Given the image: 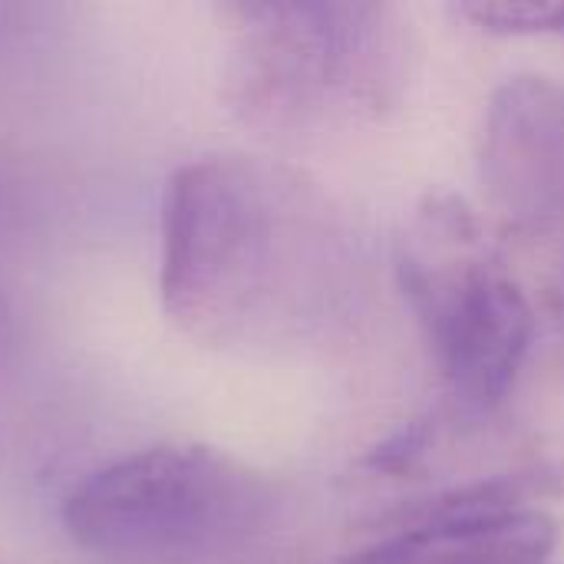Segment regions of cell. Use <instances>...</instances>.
<instances>
[{"instance_id":"cell-1","label":"cell","mask_w":564,"mask_h":564,"mask_svg":"<svg viewBox=\"0 0 564 564\" xmlns=\"http://www.w3.org/2000/svg\"><path fill=\"white\" fill-rule=\"evenodd\" d=\"M357 251L334 198L261 155H202L162 195L159 297L198 344L271 354L311 344L344 317Z\"/></svg>"},{"instance_id":"cell-3","label":"cell","mask_w":564,"mask_h":564,"mask_svg":"<svg viewBox=\"0 0 564 564\" xmlns=\"http://www.w3.org/2000/svg\"><path fill=\"white\" fill-rule=\"evenodd\" d=\"M264 482L231 456L165 443L89 473L63 502L66 535L116 564H202L241 549L264 522Z\"/></svg>"},{"instance_id":"cell-9","label":"cell","mask_w":564,"mask_h":564,"mask_svg":"<svg viewBox=\"0 0 564 564\" xmlns=\"http://www.w3.org/2000/svg\"><path fill=\"white\" fill-rule=\"evenodd\" d=\"M558 304H562V314H564V268H562V278H558Z\"/></svg>"},{"instance_id":"cell-2","label":"cell","mask_w":564,"mask_h":564,"mask_svg":"<svg viewBox=\"0 0 564 564\" xmlns=\"http://www.w3.org/2000/svg\"><path fill=\"white\" fill-rule=\"evenodd\" d=\"M228 109L271 132L383 119L416 69V33L393 3L261 0L228 7Z\"/></svg>"},{"instance_id":"cell-7","label":"cell","mask_w":564,"mask_h":564,"mask_svg":"<svg viewBox=\"0 0 564 564\" xmlns=\"http://www.w3.org/2000/svg\"><path fill=\"white\" fill-rule=\"evenodd\" d=\"M459 13L489 33L506 36H564V3L539 0H476Z\"/></svg>"},{"instance_id":"cell-6","label":"cell","mask_w":564,"mask_h":564,"mask_svg":"<svg viewBox=\"0 0 564 564\" xmlns=\"http://www.w3.org/2000/svg\"><path fill=\"white\" fill-rule=\"evenodd\" d=\"M558 525L539 509L509 516L413 519L340 564H545Z\"/></svg>"},{"instance_id":"cell-5","label":"cell","mask_w":564,"mask_h":564,"mask_svg":"<svg viewBox=\"0 0 564 564\" xmlns=\"http://www.w3.org/2000/svg\"><path fill=\"white\" fill-rule=\"evenodd\" d=\"M479 169L492 202L519 225H564V83L512 76L486 106Z\"/></svg>"},{"instance_id":"cell-4","label":"cell","mask_w":564,"mask_h":564,"mask_svg":"<svg viewBox=\"0 0 564 564\" xmlns=\"http://www.w3.org/2000/svg\"><path fill=\"white\" fill-rule=\"evenodd\" d=\"M397 271L449 397L466 413L499 410L525 370L535 314L473 208L430 195L400 238Z\"/></svg>"},{"instance_id":"cell-8","label":"cell","mask_w":564,"mask_h":564,"mask_svg":"<svg viewBox=\"0 0 564 564\" xmlns=\"http://www.w3.org/2000/svg\"><path fill=\"white\" fill-rule=\"evenodd\" d=\"M3 334H7V301H3V291H0V344H3Z\"/></svg>"}]
</instances>
